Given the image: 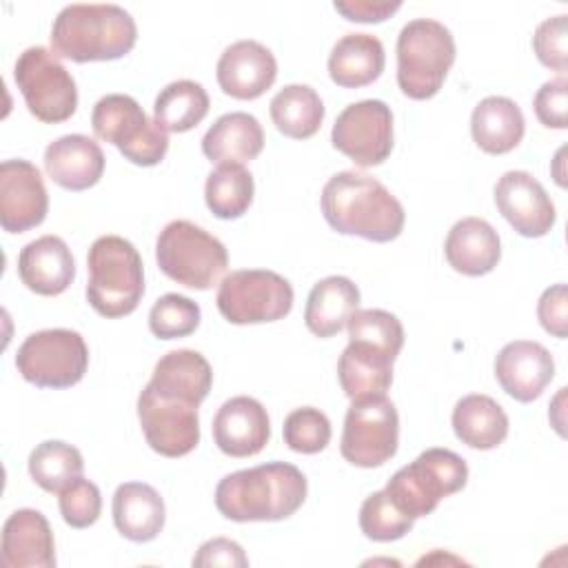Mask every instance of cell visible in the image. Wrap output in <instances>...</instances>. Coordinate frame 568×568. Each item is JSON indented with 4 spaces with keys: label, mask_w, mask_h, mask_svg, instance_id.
Returning <instances> with one entry per match:
<instances>
[{
    "label": "cell",
    "mask_w": 568,
    "mask_h": 568,
    "mask_svg": "<svg viewBox=\"0 0 568 568\" xmlns=\"http://www.w3.org/2000/svg\"><path fill=\"white\" fill-rule=\"evenodd\" d=\"M322 215L342 235H357L368 242L399 237L406 213L402 202L375 178L357 171H339L322 189Z\"/></svg>",
    "instance_id": "obj_1"
},
{
    "label": "cell",
    "mask_w": 568,
    "mask_h": 568,
    "mask_svg": "<svg viewBox=\"0 0 568 568\" xmlns=\"http://www.w3.org/2000/svg\"><path fill=\"white\" fill-rule=\"evenodd\" d=\"M308 493L304 473L268 462L229 473L215 486V506L231 521H280L297 513Z\"/></svg>",
    "instance_id": "obj_2"
},
{
    "label": "cell",
    "mask_w": 568,
    "mask_h": 568,
    "mask_svg": "<svg viewBox=\"0 0 568 568\" xmlns=\"http://www.w3.org/2000/svg\"><path fill=\"white\" fill-rule=\"evenodd\" d=\"M51 47L73 62L124 58L138 42L133 16L118 4H67L53 20Z\"/></svg>",
    "instance_id": "obj_3"
},
{
    "label": "cell",
    "mask_w": 568,
    "mask_h": 568,
    "mask_svg": "<svg viewBox=\"0 0 568 568\" xmlns=\"http://www.w3.org/2000/svg\"><path fill=\"white\" fill-rule=\"evenodd\" d=\"M87 302L109 320L131 315L144 295V264L138 248L120 235L98 237L87 255Z\"/></svg>",
    "instance_id": "obj_4"
},
{
    "label": "cell",
    "mask_w": 568,
    "mask_h": 568,
    "mask_svg": "<svg viewBox=\"0 0 568 568\" xmlns=\"http://www.w3.org/2000/svg\"><path fill=\"white\" fill-rule=\"evenodd\" d=\"M397 84L410 100H428L442 89L453 62L455 38L430 18L406 22L397 36Z\"/></svg>",
    "instance_id": "obj_5"
},
{
    "label": "cell",
    "mask_w": 568,
    "mask_h": 568,
    "mask_svg": "<svg viewBox=\"0 0 568 568\" xmlns=\"http://www.w3.org/2000/svg\"><path fill=\"white\" fill-rule=\"evenodd\" d=\"M155 260L169 280L195 291L213 288L229 266L226 246L189 220H173L160 231Z\"/></svg>",
    "instance_id": "obj_6"
},
{
    "label": "cell",
    "mask_w": 568,
    "mask_h": 568,
    "mask_svg": "<svg viewBox=\"0 0 568 568\" xmlns=\"http://www.w3.org/2000/svg\"><path fill=\"white\" fill-rule=\"evenodd\" d=\"M468 481L464 457L448 448H428L402 466L386 484L388 499L410 519L430 515L437 504Z\"/></svg>",
    "instance_id": "obj_7"
},
{
    "label": "cell",
    "mask_w": 568,
    "mask_h": 568,
    "mask_svg": "<svg viewBox=\"0 0 568 568\" xmlns=\"http://www.w3.org/2000/svg\"><path fill=\"white\" fill-rule=\"evenodd\" d=\"M91 126L100 140L118 146L138 166H155L169 151V133L126 93L100 98L91 111Z\"/></svg>",
    "instance_id": "obj_8"
},
{
    "label": "cell",
    "mask_w": 568,
    "mask_h": 568,
    "mask_svg": "<svg viewBox=\"0 0 568 568\" xmlns=\"http://www.w3.org/2000/svg\"><path fill=\"white\" fill-rule=\"evenodd\" d=\"M13 80L29 113L44 124L64 122L78 109L75 80L47 47L24 49L16 60Z\"/></svg>",
    "instance_id": "obj_9"
},
{
    "label": "cell",
    "mask_w": 568,
    "mask_h": 568,
    "mask_svg": "<svg viewBox=\"0 0 568 568\" xmlns=\"http://www.w3.org/2000/svg\"><path fill=\"white\" fill-rule=\"evenodd\" d=\"M89 366L84 337L71 328H44L31 333L16 353V368L38 388H71Z\"/></svg>",
    "instance_id": "obj_10"
},
{
    "label": "cell",
    "mask_w": 568,
    "mask_h": 568,
    "mask_svg": "<svg viewBox=\"0 0 568 568\" xmlns=\"http://www.w3.org/2000/svg\"><path fill=\"white\" fill-rule=\"evenodd\" d=\"M293 286L268 268L231 271L217 288V311L231 324H264L286 317L293 308Z\"/></svg>",
    "instance_id": "obj_11"
},
{
    "label": "cell",
    "mask_w": 568,
    "mask_h": 568,
    "mask_svg": "<svg viewBox=\"0 0 568 568\" xmlns=\"http://www.w3.org/2000/svg\"><path fill=\"white\" fill-rule=\"evenodd\" d=\"M399 415L386 395L351 399L344 417L339 453L359 468H377L395 457Z\"/></svg>",
    "instance_id": "obj_12"
},
{
    "label": "cell",
    "mask_w": 568,
    "mask_h": 568,
    "mask_svg": "<svg viewBox=\"0 0 568 568\" xmlns=\"http://www.w3.org/2000/svg\"><path fill=\"white\" fill-rule=\"evenodd\" d=\"M333 146L368 169L382 164L393 151V111L384 100H359L348 104L331 131Z\"/></svg>",
    "instance_id": "obj_13"
},
{
    "label": "cell",
    "mask_w": 568,
    "mask_h": 568,
    "mask_svg": "<svg viewBox=\"0 0 568 568\" xmlns=\"http://www.w3.org/2000/svg\"><path fill=\"white\" fill-rule=\"evenodd\" d=\"M138 419L146 444L162 457H184L200 444L197 406L162 397L149 384L138 397Z\"/></svg>",
    "instance_id": "obj_14"
},
{
    "label": "cell",
    "mask_w": 568,
    "mask_h": 568,
    "mask_svg": "<svg viewBox=\"0 0 568 568\" xmlns=\"http://www.w3.org/2000/svg\"><path fill=\"white\" fill-rule=\"evenodd\" d=\"M49 193L40 169L22 158L0 164V226L7 233H24L44 222Z\"/></svg>",
    "instance_id": "obj_15"
},
{
    "label": "cell",
    "mask_w": 568,
    "mask_h": 568,
    "mask_svg": "<svg viewBox=\"0 0 568 568\" xmlns=\"http://www.w3.org/2000/svg\"><path fill=\"white\" fill-rule=\"evenodd\" d=\"M493 193L497 211L519 235L541 237L555 226V204L528 171H506Z\"/></svg>",
    "instance_id": "obj_16"
},
{
    "label": "cell",
    "mask_w": 568,
    "mask_h": 568,
    "mask_svg": "<svg viewBox=\"0 0 568 568\" xmlns=\"http://www.w3.org/2000/svg\"><path fill=\"white\" fill-rule=\"evenodd\" d=\"M217 84L235 100H255L266 93L277 78V62L268 47L257 40L229 44L217 60Z\"/></svg>",
    "instance_id": "obj_17"
},
{
    "label": "cell",
    "mask_w": 568,
    "mask_h": 568,
    "mask_svg": "<svg viewBox=\"0 0 568 568\" xmlns=\"http://www.w3.org/2000/svg\"><path fill=\"white\" fill-rule=\"evenodd\" d=\"M555 377V362L546 346L530 339L508 342L495 357V379L517 402L537 399Z\"/></svg>",
    "instance_id": "obj_18"
},
{
    "label": "cell",
    "mask_w": 568,
    "mask_h": 568,
    "mask_svg": "<svg viewBox=\"0 0 568 568\" xmlns=\"http://www.w3.org/2000/svg\"><path fill=\"white\" fill-rule=\"evenodd\" d=\"M213 442L229 457H253L271 439V422L266 408L248 397L226 399L213 417Z\"/></svg>",
    "instance_id": "obj_19"
},
{
    "label": "cell",
    "mask_w": 568,
    "mask_h": 568,
    "mask_svg": "<svg viewBox=\"0 0 568 568\" xmlns=\"http://www.w3.org/2000/svg\"><path fill=\"white\" fill-rule=\"evenodd\" d=\"M0 557L7 568H53L55 544L49 519L36 508H18L2 526Z\"/></svg>",
    "instance_id": "obj_20"
},
{
    "label": "cell",
    "mask_w": 568,
    "mask_h": 568,
    "mask_svg": "<svg viewBox=\"0 0 568 568\" xmlns=\"http://www.w3.org/2000/svg\"><path fill=\"white\" fill-rule=\"evenodd\" d=\"M18 275L22 284L36 295H60L71 286L75 277L71 248L58 235H42L20 251Z\"/></svg>",
    "instance_id": "obj_21"
},
{
    "label": "cell",
    "mask_w": 568,
    "mask_h": 568,
    "mask_svg": "<svg viewBox=\"0 0 568 568\" xmlns=\"http://www.w3.org/2000/svg\"><path fill=\"white\" fill-rule=\"evenodd\" d=\"M44 171L67 191L91 189L104 173L102 146L82 133L62 135L44 149Z\"/></svg>",
    "instance_id": "obj_22"
},
{
    "label": "cell",
    "mask_w": 568,
    "mask_h": 568,
    "mask_svg": "<svg viewBox=\"0 0 568 568\" xmlns=\"http://www.w3.org/2000/svg\"><path fill=\"white\" fill-rule=\"evenodd\" d=\"M444 255L446 262L462 275H486L497 266L501 257L499 235L481 217H462L450 226L446 235Z\"/></svg>",
    "instance_id": "obj_23"
},
{
    "label": "cell",
    "mask_w": 568,
    "mask_h": 568,
    "mask_svg": "<svg viewBox=\"0 0 568 568\" xmlns=\"http://www.w3.org/2000/svg\"><path fill=\"white\" fill-rule=\"evenodd\" d=\"M397 357L368 342L348 339L337 362V379L348 399L386 395L393 384V362Z\"/></svg>",
    "instance_id": "obj_24"
},
{
    "label": "cell",
    "mask_w": 568,
    "mask_h": 568,
    "mask_svg": "<svg viewBox=\"0 0 568 568\" xmlns=\"http://www.w3.org/2000/svg\"><path fill=\"white\" fill-rule=\"evenodd\" d=\"M113 524L122 537L135 544L155 539L166 519L160 493L144 481H124L113 493Z\"/></svg>",
    "instance_id": "obj_25"
},
{
    "label": "cell",
    "mask_w": 568,
    "mask_h": 568,
    "mask_svg": "<svg viewBox=\"0 0 568 568\" xmlns=\"http://www.w3.org/2000/svg\"><path fill=\"white\" fill-rule=\"evenodd\" d=\"M149 386L162 397L184 399L200 406L213 386V371L202 353L178 348L158 359Z\"/></svg>",
    "instance_id": "obj_26"
},
{
    "label": "cell",
    "mask_w": 568,
    "mask_h": 568,
    "mask_svg": "<svg viewBox=\"0 0 568 568\" xmlns=\"http://www.w3.org/2000/svg\"><path fill=\"white\" fill-rule=\"evenodd\" d=\"M264 149V129L260 120L246 111L220 115L202 138L206 160L220 164H244L255 160Z\"/></svg>",
    "instance_id": "obj_27"
},
{
    "label": "cell",
    "mask_w": 568,
    "mask_h": 568,
    "mask_svg": "<svg viewBox=\"0 0 568 568\" xmlns=\"http://www.w3.org/2000/svg\"><path fill=\"white\" fill-rule=\"evenodd\" d=\"M359 306V288L344 275H328L311 288L304 308V324L317 337L337 335Z\"/></svg>",
    "instance_id": "obj_28"
},
{
    "label": "cell",
    "mask_w": 568,
    "mask_h": 568,
    "mask_svg": "<svg viewBox=\"0 0 568 568\" xmlns=\"http://www.w3.org/2000/svg\"><path fill=\"white\" fill-rule=\"evenodd\" d=\"M386 64L384 44L371 33L342 36L328 55V75L342 89H359L375 82Z\"/></svg>",
    "instance_id": "obj_29"
},
{
    "label": "cell",
    "mask_w": 568,
    "mask_h": 568,
    "mask_svg": "<svg viewBox=\"0 0 568 568\" xmlns=\"http://www.w3.org/2000/svg\"><path fill=\"white\" fill-rule=\"evenodd\" d=\"M524 131V113L510 98L488 95L473 109L470 135L484 153L504 155L513 151L521 142Z\"/></svg>",
    "instance_id": "obj_30"
},
{
    "label": "cell",
    "mask_w": 568,
    "mask_h": 568,
    "mask_svg": "<svg viewBox=\"0 0 568 568\" xmlns=\"http://www.w3.org/2000/svg\"><path fill=\"white\" fill-rule=\"evenodd\" d=\"M450 422L457 439L475 450H493L508 435L506 410L481 393L462 397L453 408Z\"/></svg>",
    "instance_id": "obj_31"
},
{
    "label": "cell",
    "mask_w": 568,
    "mask_h": 568,
    "mask_svg": "<svg viewBox=\"0 0 568 568\" xmlns=\"http://www.w3.org/2000/svg\"><path fill=\"white\" fill-rule=\"evenodd\" d=\"M268 111L275 129L293 140L313 138L324 122V102L308 84H286L273 95Z\"/></svg>",
    "instance_id": "obj_32"
},
{
    "label": "cell",
    "mask_w": 568,
    "mask_h": 568,
    "mask_svg": "<svg viewBox=\"0 0 568 568\" xmlns=\"http://www.w3.org/2000/svg\"><path fill=\"white\" fill-rule=\"evenodd\" d=\"M206 89L195 80L169 82L153 102V120L166 133H184L197 126L209 113Z\"/></svg>",
    "instance_id": "obj_33"
},
{
    "label": "cell",
    "mask_w": 568,
    "mask_h": 568,
    "mask_svg": "<svg viewBox=\"0 0 568 568\" xmlns=\"http://www.w3.org/2000/svg\"><path fill=\"white\" fill-rule=\"evenodd\" d=\"M253 175L242 164H220L204 184L206 206L220 220L242 217L253 202Z\"/></svg>",
    "instance_id": "obj_34"
},
{
    "label": "cell",
    "mask_w": 568,
    "mask_h": 568,
    "mask_svg": "<svg viewBox=\"0 0 568 568\" xmlns=\"http://www.w3.org/2000/svg\"><path fill=\"white\" fill-rule=\"evenodd\" d=\"M82 470L84 462L80 450L60 439L40 442L29 455V475L47 493H60L69 481L80 477Z\"/></svg>",
    "instance_id": "obj_35"
},
{
    "label": "cell",
    "mask_w": 568,
    "mask_h": 568,
    "mask_svg": "<svg viewBox=\"0 0 568 568\" xmlns=\"http://www.w3.org/2000/svg\"><path fill=\"white\" fill-rule=\"evenodd\" d=\"M200 306L180 293H166L155 300L149 311V328L160 339H178L191 335L200 326Z\"/></svg>",
    "instance_id": "obj_36"
},
{
    "label": "cell",
    "mask_w": 568,
    "mask_h": 568,
    "mask_svg": "<svg viewBox=\"0 0 568 568\" xmlns=\"http://www.w3.org/2000/svg\"><path fill=\"white\" fill-rule=\"evenodd\" d=\"M415 519L404 515L386 495L375 490L359 508V528L373 541H395L413 530Z\"/></svg>",
    "instance_id": "obj_37"
},
{
    "label": "cell",
    "mask_w": 568,
    "mask_h": 568,
    "mask_svg": "<svg viewBox=\"0 0 568 568\" xmlns=\"http://www.w3.org/2000/svg\"><path fill=\"white\" fill-rule=\"evenodd\" d=\"M346 328H348V339L368 342L395 357L404 346L402 322L384 308H362V311L357 308L346 322Z\"/></svg>",
    "instance_id": "obj_38"
},
{
    "label": "cell",
    "mask_w": 568,
    "mask_h": 568,
    "mask_svg": "<svg viewBox=\"0 0 568 568\" xmlns=\"http://www.w3.org/2000/svg\"><path fill=\"white\" fill-rule=\"evenodd\" d=\"M284 444L302 455H315L324 450L331 442V422L328 417L313 406L295 408L286 415L282 426Z\"/></svg>",
    "instance_id": "obj_39"
},
{
    "label": "cell",
    "mask_w": 568,
    "mask_h": 568,
    "mask_svg": "<svg viewBox=\"0 0 568 568\" xmlns=\"http://www.w3.org/2000/svg\"><path fill=\"white\" fill-rule=\"evenodd\" d=\"M58 495H60L58 497L60 515L67 526L89 528L98 521L102 513V495L93 481L80 475L73 481H69Z\"/></svg>",
    "instance_id": "obj_40"
},
{
    "label": "cell",
    "mask_w": 568,
    "mask_h": 568,
    "mask_svg": "<svg viewBox=\"0 0 568 568\" xmlns=\"http://www.w3.org/2000/svg\"><path fill=\"white\" fill-rule=\"evenodd\" d=\"M566 16H552L546 18L532 36V49L537 60L548 67L555 69L559 73L566 71L568 67V44H566Z\"/></svg>",
    "instance_id": "obj_41"
},
{
    "label": "cell",
    "mask_w": 568,
    "mask_h": 568,
    "mask_svg": "<svg viewBox=\"0 0 568 568\" xmlns=\"http://www.w3.org/2000/svg\"><path fill=\"white\" fill-rule=\"evenodd\" d=\"M537 120L548 129L568 126V80L564 75L544 82L532 100Z\"/></svg>",
    "instance_id": "obj_42"
},
{
    "label": "cell",
    "mask_w": 568,
    "mask_h": 568,
    "mask_svg": "<svg viewBox=\"0 0 568 568\" xmlns=\"http://www.w3.org/2000/svg\"><path fill=\"white\" fill-rule=\"evenodd\" d=\"M537 317L546 333L564 339L568 335V291L566 284L546 288L537 302Z\"/></svg>",
    "instance_id": "obj_43"
},
{
    "label": "cell",
    "mask_w": 568,
    "mask_h": 568,
    "mask_svg": "<svg viewBox=\"0 0 568 568\" xmlns=\"http://www.w3.org/2000/svg\"><path fill=\"white\" fill-rule=\"evenodd\" d=\"M193 566H197V568H204V566L246 568L248 557L244 555V550L237 541L226 539V537H213L197 548V552L193 557Z\"/></svg>",
    "instance_id": "obj_44"
},
{
    "label": "cell",
    "mask_w": 568,
    "mask_h": 568,
    "mask_svg": "<svg viewBox=\"0 0 568 568\" xmlns=\"http://www.w3.org/2000/svg\"><path fill=\"white\" fill-rule=\"evenodd\" d=\"M335 11L351 22H384L390 18L402 2L399 0H337L333 2Z\"/></svg>",
    "instance_id": "obj_45"
},
{
    "label": "cell",
    "mask_w": 568,
    "mask_h": 568,
    "mask_svg": "<svg viewBox=\"0 0 568 568\" xmlns=\"http://www.w3.org/2000/svg\"><path fill=\"white\" fill-rule=\"evenodd\" d=\"M561 155H564V149H559V151H557V158H555L557 166L561 164ZM555 180H557V184H559V186H564V184H566V182H564V173H561V171H557V173H555Z\"/></svg>",
    "instance_id": "obj_46"
}]
</instances>
